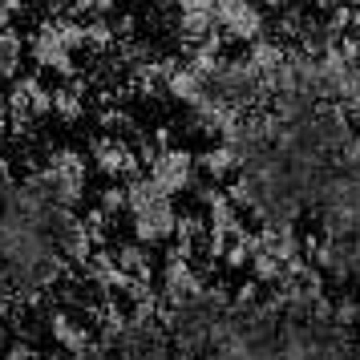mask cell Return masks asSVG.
Instances as JSON below:
<instances>
[{"mask_svg": "<svg viewBox=\"0 0 360 360\" xmlns=\"http://www.w3.org/2000/svg\"><path fill=\"white\" fill-rule=\"evenodd\" d=\"M348 4H352V8H356V4H360V0H348Z\"/></svg>", "mask_w": 360, "mask_h": 360, "instance_id": "3957f363", "label": "cell"}, {"mask_svg": "<svg viewBox=\"0 0 360 360\" xmlns=\"http://www.w3.org/2000/svg\"><path fill=\"white\" fill-rule=\"evenodd\" d=\"M25 61H29V33L20 25L0 29V89L25 77Z\"/></svg>", "mask_w": 360, "mask_h": 360, "instance_id": "7a4b0ae2", "label": "cell"}, {"mask_svg": "<svg viewBox=\"0 0 360 360\" xmlns=\"http://www.w3.org/2000/svg\"><path fill=\"white\" fill-rule=\"evenodd\" d=\"M214 33L227 49H247L267 37V8L263 0H211Z\"/></svg>", "mask_w": 360, "mask_h": 360, "instance_id": "6da1fadb", "label": "cell"}]
</instances>
